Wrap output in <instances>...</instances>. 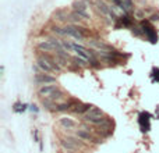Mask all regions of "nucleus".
<instances>
[{"label":"nucleus","instance_id":"obj_1","mask_svg":"<svg viewBox=\"0 0 159 153\" xmlns=\"http://www.w3.org/2000/svg\"><path fill=\"white\" fill-rule=\"evenodd\" d=\"M60 146L66 152H75L80 148H82V142L80 138L67 137V138H61L60 139Z\"/></svg>","mask_w":159,"mask_h":153},{"label":"nucleus","instance_id":"obj_2","mask_svg":"<svg viewBox=\"0 0 159 153\" xmlns=\"http://www.w3.org/2000/svg\"><path fill=\"white\" fill-rule=\"evenodd\" d=\"M63 29H64V36H71L75 40H78V42L85 40L84 28H78V27H75V25H73V24H69V25H66Z\"/></svg>","mask_w":159,"mask_h":153},{"label":"nucleus","instance_id":"obj_3","mask_svg":"<svg viewBox=\"0 0 159 153\" xmlns=\"http://www.w3.org/2000/svg\"><path fill=\"white\" fill-rule=\"evenodd\" d=\"M141 27H143V31H144V35H145V38H147L151 43H156L158 42V33H156V31L154 29V27H152V24L149 22L148 20H144L141 21Z\"/></svg>","mask_w":159,"mask_h":153},{"label":"nucleus","instance_id":"obj_4","mask_svg":"<svg viewBox=\"0 0 159 153\" xmlns=\"http://www.w3.org/2000/svg\"><path fill=\"white\" fill-rule=\"evenodd\" d=\"M34 82H35L38 86H43V85L57 84V79H56V76L49 75V74H46V73H41V74H35Z\"/></svg>","mask_w":159,"mask_h":153},{"label":"nucleus","instance_id":"obj_5","mask_svg":"<svg viewBox=\"0 0 159 153\" xmlns=\"http://www.w3.org/2000/svg\"><path fill=\"white\" fill-rule=\"evenodd\" d=\"M88 45H90L92 49H95L96 52H107V53H113L114 49L110 46V45L105 43L103 40H99V39H92V40H88Z\"/></svg>","mask_w":159,"mask_h":153},{"label":"nucleus","instance_id":"obj_6","mask_svg":"<svg viewBox=\"0 0 159 153\" xmlns=\"http://www.w3.org/2000/svg\"><path fill=\"white\" fill-rule=\"evenodd\" d=\"M103 117H105V113H103L102 110L99 109V107H96V106H92V109H91L85 116H82V118H84L85 123H91V124H92L95 120L103 118Z\"/></svg>","mask_w":159,"mask_h":153},{"label":"nucleus","instance_id":"obj_7","mask_svg":"<svg viewBox=\"0 0 159 153\" xmlns=\"http://www.w3.org/2000/svg\"><path fill=\"white\" fill-rule=\"evenodd\" d=\"M60 88L57 84H50V85H43V86H39L37 91V93L41 97H49L53 92H56L57 89Z\"/></svg>","mask_w":159,"mask_h":153},{"label":"nucleus","instance_id":"obj_8","mask_svg":"<svg viewBox=\"0 0 159 153\" xmlns=\"http://www.w3.org/2000/svg\"><path fill=\"white\" fill-rule=\"evenodd\" d=\"M75 135H77V138H80V139L84 141V142H90V143H92V142L96 141L98 143H102V139H96L90 131H85V129L78 128L77 131H75Z\"/></svg>","mask_w":159,"mask_h":153},{"label":"nucleus","instance_id":"obj_9","mask_svg":"<svg viewBox=\"0 0 159 153\" xmlns=\"http://www.w3.org/2000/svg\"><path fill=\"white\" fill-rule=\"evenodd\" d=\"M35 64H37L38 67H39V68H41L42 73H46V74L56 73V71L53 70L52 65H50L49 63H48V60H45V59L42 57V54H41V56H38V57H37V63H35Z\"/></svg>","mask_w":159,"mask_h":153},{"label":"nucleus","instance_id":"obj_10","mask_svg":"<svg viewBox=\"0 0 159 153\" xmlns=\"http://www.w3.org/2000/svg\"><path fill=\"white\" fill-rule=\"evenodd\" d=\"M37 48L43 53H56V49L49 39H42L37 43Z\"/></svg>","mask_w":159,"mask_h":153},{"label":"nucleus","instance_id":"obj_11","mask_svg":"<svg viewBox=\"0 0 159 153\" xmlns=\"http://www.w3.org/2000/svg\"><path fill=\"white\" fill-rule=\"evenodd\" d=\"M59 125L63 129H69L70 131V129H74L77 127V123L70 117H61V118H59Z\"/></svg>","mask_w":159,"mask_h":153},{"label":"nucleus","instance_id":"obj_12","mask_svg":"<svg viewBox=\"0 0 159 153\" xmlns=\"http://www.w3.org/2000/svg\"><path fill=\"white\" fill-rule=\"evenodd\" d=\"M91 109H92V105H90V103H78L71 111L74 114H78V116H85Z\"/></svg>","mask_w":159,"mask_h":153},{"label":"nucleus","instance_id":"obj_13","mask_svg":"<svg viewBox=\"0 0 159 153\" xmlns=\"http://www.w3.org/2000/svg\"><path fill=\"white\" fill-rule=\"evenodd\" d=\"M69 13L66 10H56V11L52 14V18L54 21H59V22H67L69 21Z\"/></svg>","mask_w":159,"mask_h":153},{"label":"nucleus","instance_id":"obj_14","mask_svg":"<svg viewBox=\"0 0 159 153\" xmlns=\"http://www.w3.org/2000/svg\"><path fill=\"white\" fill-rule=\"evenodd\" d=\"M64 97H66V92L63 91V89L59 88L56 92H53L52 95L48 97V99H50V100H53V102H56L57 105H59V103H61V100H63Z\"/></svg>","mask_w":159,"mask_h":153},{"label":"nucleus","instance_id":"obj_15","mask_svg":"<svg viewBox=\"0 0 159 153\" xmlns=\"http://www.w3.org/2000/svg\"><path fill=\"white\" fill-rule=\"evenodd\" d=\"M122 10L124 14H130L131 11H134V1L133 0H122Z\"/></svg>","mask_w":159,"mask_h":153},{"label":"nucleus","instance_id":"obj_16","mask_svg":"<svg viewBox=\"0 0 159 153\" xmlns=\"http://www.w3.org/2000/svg\"><path fill=\"white\" fill-rule=\"evenodd\" d=\"M42 106L45 107V110H49V111H57V103L56 102L50 100V99H42Z\"/></svg>","mask_w":159,"mask_h":153},{"label":"nucleus","instance_id":"obj_17","mask_svg":"<svg viewBox=\"0 0 159 153\" xmlns=\"http://www.w3.org/2000/svg\"><path fill=\"white\" fill-rule=\"evenodd\" d=\"M71 7H73V11H85L87 8H88V4L84 0H75L71 4Z\"/></svg>","mask_w":159,"mask_h":153},{"label":"nucleus","instance_id":"obj_18","mask_svg":"<svg viewBox=\"0 0 159 153\" xmlns=\"http://www.w3.org/2000/svg\"><path fill=\"white\" fill-rule=\"evenodd\" d=\"M119 21L122 22L123 28H133L134 25H133V18H131L128 14H123L120 18H119Z\"/></svg>","mask_w":159,"mask_h":153},{"label":"nucleus","instance_id":"obj_19","mask_svg":"<svg viewBox=\"0 0 159 153\" xmlns=\"http://www.w3.org/2000/svg\"><path fill=\"white\" fill-rule=\"evenodd\" d=\"M71 63H73L74 65H77V67H81V68H84V67H87V65L90 64V61H87L85 59H82V57H80V56L71 57Z\"/></svg>","mask_w":159,"mask_h":153},{"label":"nucleus","instance_id":"obj_20","mask_svg":"<svg viewBox=\"0 0 159 153\" xmlns=\"http://www.w3.org/2000/svg\"><path fill=\"white\" fill-rule=\"evenodd\" d=\"M28 105L27 103H21V102H16L14 106H13V110L16 111V113H24L25 110H27Z\"/></svg>","mask_w":159,"mask_h":153},{"label":"nucleus","instance_id":"obj_21","mask_svg":"<svg viewBox=\"0 0 159 153\" xmlns=\"http://www.w3.org/2000/svg\"><path fill=\"white\" fill-rule=\"evenodd\" d=\"M69 21L71 22V24H80L82 21V18L80 16H78L75 11H73V13H70V16H69Z\"/></svg>","mask_w":159,"mask_h":153},{"label":"nucleus","instance_id":"obj_22","mask_svg":"<svg viewBox=\"0 0 159 153\" xmlns=\"http://www.w3.org/2000/svg\"><path fill=\"white\" fill-rule=\"evenodd\" d=\"M131 33L137 38H141L144 35V31H143V27L141 25H134L133 28H131Z\"/></svg>","mask_w":159,"mask_h":153},{"label":"nucleus","instance_id":"obj_23","mask_svg":"<svg viewBox=\"0 0 159 153\" xmlns=\"http://www.w3.org/2000/svg\"><path fill=\"white\" fill-rule=\"evenodd\" d=\"M133 14H134V18H137V20H140V21H144V18H145L144 8H135L134 11H133Z\"/></svg>","mask_w":159,"mask_h":153},{"label":"nucleus","instance_id":"obj_24","mask_svg":"<svg viewBox=\"0 0 159 153\" xmlns=\"http://www.w3.org/2000/svg\"><path fill=\"white\" fill-rule=\"evenodd\" d=\"M50 31H52V33L57 35V36H64V29L60 28V27H57V25H52V27H50Z\"/></svg>","mask_w":159,"mask_h":153},{"label":"nucleus","instance_id":"obj_25","mask_svg":"<svg viewBox=\"0 0 159 153\" xmlns=\"http://www.w3.org/2000/svg\"><path fill=\"white\" fill-rule=\"evenodd\" d=\"M54 59H56V61L59 63V65H60L61 68H63V67H66V65L69 64V63H67V59H64V57L59 56V54H54Z\"/></svg>","mask_w":159,"mask_h":153},{"label":"nucleus","instance_id":"obj_26","mask_svg":"<svg viewBox=\"0 0 159 153\" xmlns=\"http://www.w3.org/2000/svg\"><path fill=\"white\" fill-rule=\"evenodd\" d=\"M61 45H63L64 50H67V52H71V50H73V43H70L69 40H61Z\"/></svg>","mask_w":159,"mask_h":153},{"label":"nucleus","instance_id":"obj_27","mask_svg":"<svg viewBox=\"0 0 159 153\" xmlns=\"http://www.w3.org/2000/svg\"><path fill=\"white\" fill-rule=\"evenodd\" d=\"M148 21H149L151 24H154V22H159V13H154L152 16H149Z\"/></svg>","mask_w":159,"mask_h":153},{"label":"nucleus","instance_id":"obj_28","mask_svg":"<svg viewBox=\"0 0 159 153\" xmlns=\"http://www.w3.org/2000/svg\"><path fill=\"white\" fill-rule=\"evenodd\" d=\"M32 137H34V141H35V142H41V139H39V132H38V129H34V131H32Z\"/></svg>","mask_w":159,"mask_h":153},{"label":"nucleus","instance_id":"obj_29","mask_svg":"<svg viewBox=\"0 0 159 153\" xmlns=\"http://www.w3.org/2000/svg\"><path fill=\"white\" fill-rule=\"evenodd\" d=\"M29 110H31L32 113H35V114L39 111V109H38V106H37V105H31V106H29Z\"/></svg>","mask_w":159,"mask_h":153},{"label":"nucleus","instance_id":"obj_30","mask_svg":"<svg viewBox=\"0 0 159 153\" xmlns=\"http://www.w3.org/2000/svg\"><path fill=\"white\" fill-rule=\"evenodd\" d=\"M144 11H145V14H149V16H152L154 14V10L149 7H144Z\"/></svg>","mask_w":159,"mask_h":153},{"label":"nucleus","instance_id":"obj_31","mask_svg":"<svg viewBox=\"0 0 159 153\" xmlns=\"http://www.w3.org/2000/svg\"><path fill=\"white\" fill-rule=\"evenodd\" d=\"M39 149H41V152H42V150H43V143H42V141L39 142Z\"/></svg>","mask_w":159,"mask_h":153},{"label":"nucleus","instance_id":"obj_32","mask_svg":"<svg viewBox=\"0 0 159 153\" xmlns=\"http://www.w3.org/2000/svg\"><path fill=\"white\" fill-rule=\"evenodd\" d=\"M110 1H112V3H113V1H114V0H110Z\"/></svg>","mask_w":159,"mask_h":153}]
</instances>
